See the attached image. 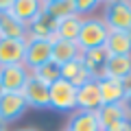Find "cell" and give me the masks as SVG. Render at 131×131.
Instances as JSON below:
<instances>
[{
    "mask_svg": "<svg viewBox=\"0 0 131 131\" xmlns=\"http://www.w3.org/2000/svg\"><path fill=\"white\" fill-rule=\"evenodd\" d=\"M107 24L103 22V18L98 15H90V18H83L81 22V31H79V37H77V46L83 50H92V48L98 46H105V39H107Z\"/></svg>",
    "mask_w": 131,
    "mask_h": 131,
    "instance_id": "1",
    "label": "cell"
},
{
    "mask_svg": "<svg viewBox=\"0 0 131 131\" xmlns=\"http://www.w3.org/2000/svg\"><path fill=\"white\" fill-rule=\"evenodd\" d=\"M103 7V22L109 31H131V0H109Z\"/></svg>",
    "mask_w": 131,
    "mask_h": 131,
    "instance_id": "2",
    "label": "cell"
},
{
    "mask_svg": "<svg viewBox=\"0 0 131 131\" xmlns=\"http://www.w3.org/2000/svg\"><path fill=\"white\" fill-rule=\"evenodd\" d=\"M48 98H50V107L57 112H74L77 109V88L63 79L48 85Z\"/></svg>",
    "mask_w": 131,
    "mask_h": 131,
    "instance_id": "3",
    "label": "cell"
},
{
    "mask_svg": "<svg viewBox=\"0 0 131 131\" xmlns=\"http://www.w3.org/2000/svg\"><path fill=\"white\" fill-rule=\"evenodd\" d=\"M26 109L22 92H0V127L20 120Z\"/></svg>",
    "mask_w": 131,
    "mask_h": 131,
    "instance_id": "4",
    "label": "cell"
},
{
    "mask_svg": "<svg viewBox=\"0 0 131 131\" xmlns=\"http://www.w3.org/2000/svg\"><path fill=\"white\" fill-rule=\"evenodd\" d=\"M50 48L52 42L50 39H35V37H26V50H24V61L22 66L28 72H33L35 68H39L42 63L50 61Z\"/></svg>",
    "mask_w": 131,
    "mask_h": 131,
    "instance_id": "5",
    "label": "cell"
},
{
    "mask_svg": "<svg viewBox=\"0 0 131 131\" xmlns=\"http://www.w3.org/2000/svg\"><path fill=\"white\" fill-rule=\"evenodd\" d=\"M31 72L22 63L0 66V92H22Z\"/></svg>",
    "mask_w": 131,
    "mask_h": 131,
    "instance_id": "6",
    "label": "cell"
},
{
    "mask_svg": "<svg viewBox=\"0 0 131 131\" xmlns=\"http://www.w3.org/2000/svg\"><path fill=\"white\" fill-rule=\"evenodd\" d=\"M22 96L26 101V107L33 109H48L50 107V98H48V85L42 83L35 77H28L26 85L22 90Z\"/></svg>",
    "mask_w": 131,
    "mask_h": 131,
    "instance_id": "7",
    "label": "cell"
},
{
    "mask_svg": "<svg viewBox=\"0 0 131 131\" xmlns=\"http://www.w3.org/2000/svg\"><path fill=\"white\" fill-rule=\"evenodd\" d=\"M109 52L105 50V46L92 48V50H83L81 52V61H83V68L90 72L94 81H101L105 77V66H107Z\"/></svg>",
    "mask_w": 131,
    "mask_h": 131,
    "instance_id": "8",
    "label": "cell"
},
{
    "mask_svg": "<svg viewBox=\"0 0 131 131\" xmlns=\"http://www.w3.org/2000/svg\"><path fill=\"white\" fill-rule=\"evenodd\" d=\"M103 105L101 101V92H98V81L90 79L81 88H77V109L81 112H98V107Z\"/></svg>",
    "mask_w": 131,
    "mask_h": 131,
    "instance_id": "9",
    "label": "cell"
},
{
    "mask_svg": "<svg viewBox=\"0 0 131 131\" xmlns=\"http://www.w3.org/2000/svg\"><path fill=\"white\" fill-rule=\"evenodd\" d=\"M26 39H7L0 37V66H13L24 61Z\"/></svg>",
    "mask_w": 131,
    "mask_h": 131,
    "instance_id": "10",
    "label": "cell"
},
{
    "mask_svg": "<svg viewBox=\"0 0 131 131\" xmlns=\"http://www.w3.org/2000/svg\"><path fill=\"white\" fill-rule=\"evenodd\" d=\"M55 31H57V20H52L44 9L39 11V13L35 15V20L26 26L28 37H35V39H52L55 37Z\"/></svg>",
    "mask_w": 131,
    "mask_h": 131,
    "instance_id": "11",
    "label": "cell"
},
{
    "mask_svg": "<svg viewBox=\"0 0 131 131\" xmlns=\"http://www.w3.org/2000/svg\"><path fill=\"white\" fill-rule=\"evenodd\" d=\"M52 48H50V61H55L57 66H63L72 59L81 57V48L77 46V42H66V39L52 37Z\"/></svg>",
    "mask_w": 131,
    "mask_h": 131,
    "instance_id": "12",
    "label": "cell"
},
{
    "mask_svg": "<svg viewBox=\"0 0 131 131\" xmlns=\"http://www.w3.org/2000/svg\"><path fill=\"white\" fill-rule=\"evenodd\" d=\"M98 92H101L103 105H116V103H122L127 90H125V83H122V81L103 77V79L98 81Z\"/></svg>",
    "mask_w": 131,
    "mask_h": 131,
    "instance_id": "13",
    "label": "cell"
},
{
    "mask_svg": "<svg viewBox=\"0 0 131 131\" xmlns=\"http://www.w3.org/2000/svg\"><path fill=\"white\" fill-rule=\"evenodd\" d=\"M11 15H13L18 22H22L24 26L35 20V15L42 11V2L39 0H11Z\"/></svg>",
    "mask_w": 131,
    "mask_h": 131,
    "instance_id": "14",
    "label": "cell"
},
{
    "mask_svg": "<svg viewBox=\"0 0 131 131\" xmlns=\"http://www.w3.org/2000/svg\"><path fill=\"white\" fill-rule=\"evenodd\" d=\"M66 131H103V129L98 125L96 112H81V109H74L72 116L68 118Z\"/></svg>",
    "mask_w": 131,
    "mask_h": 131,
    "instance_id": "15",
    "label": "cell"
},
{
    "mask_svg": "<svg viewBox=\"0 0 131 131\" xmlns=\"http://www.w3.org/2000/svg\"><path fill=\"white\" fill-rule=\"evenodd\" d=\"M105 77L125 81L131 77V55H109L105 66Z\"/></svg>",
    "mask_w": 131,
    "mask_h": 131,
    "instance_id": "16",
    "label": "cell"
},
{
    "mask_svg": "<svg viewBox=\"0 0 131 131\" xmlns=\"http://www.w3.org/2000/svg\"><path fill=\"white\" fill-rule=\"evenodd\" d=\"M61 79L68 81V83L74 85V88H81V85L88 83L92 77H90V72L83 68V61H81V57H79V59H72V61H68V63L61 66Z\"/></svg>",
    "mask_w": 131,
    "mask_h": 131,
    "instance_id": "17",
    "label": "cell"
},
{
    "mask_svg": "<svg viewBox=\"0 0 131 131\" xmlns=\"http://www.w3.org/2000/svg\"><path fill=\"white\" fill-rule=\"evenodd\" d=\"M105 50L109 55H131V31H109Z\"/></svg>",
    "mask_w": 131,
    "mask_h": 131,
    "instance_id": "18",
    "label": "cell"
},
{
    "mask_svg": "<svg viewBox=\"0 0 131 131\" xmlns=\"http://www.w3.org/2000/svg\"><path fill=\"white\" fill-rule=\"evenodd\" d=\"M0 37H7V39H26L28 33H26V26L22 22L11 15V11H5L0 13Z\"/></svg>",
    "mask_w": 131,
    "mask_h": 131,
    "instance_id": "19",
    "label": "cell"
},
{
    "mask_svg": "<svg viewBox=\"0 0 131 131\" xmlns=\"http://www.w3.org/2000/svg\"><path fill=\"white\" fill-rule=\"evenodd\" d=\"M96 118H98L101 129L107 131V129H112L114 125H118V122H120L122 118H127V116H125L122 105L116 103V105H101V107H98V112H96Z\"/></svg>",
    "mask_w": 131,
    "mask_h": 131,
    "instance_id": "20",
    "label": "cell"
},
{
    "mask_svg": "<svg viewBox=\"0 0 131 131\" xmlns=\"http://www.w3.org/2000/svg\"><path fill=\"white\" fill-rule=\"evenodd\" d=\"M81 22H83V18H79V15H70V18L59 20V22H57L55 37L57 39H66V42H77L79 31H81Z\"/></svg>",
    "mask_w": 131,
    "mask_h": 131,
    "instance_id": "21",
    "label": "cell"
},
{
    "mask_svg": "<svg viewBox=\"0 0 131 131\" xmlns=\"http://www.w3.org/2000/svg\"><path fill=\"white\" fill-rule=\"evenodd\" d=\"M42 9L52 20H57V22L63 18H70V15H77L74 13V0H44Z\"/></svg>",
    "mask_w": 131,
    "mask_h": 131,
    "instance_id": "22",
    "label": "cell"
},
{
    "mask_svg": "<svg viewBox=\"0 0 131 131\" xmlns=\"http://www.w3.org/2000/svg\"><path fill=\"white\" fill-rule=\"evenodd\" d=\"M31 77L39 79L46 85H52L55 81L61 79V66H57L55 61H46V63H42L39 68H35V70L31 72Z\"/></svg>",
    "mask_w": 131,
    "mask_h": 131,
    "instance_id": "23",
    "label": "cell"
},
{
    "mask_svg": "<svg viewBox=\"0 0 131 131\" xmlns=\"http://www.w3.org/2000/svg\"><path fill=\"white\" fill-rule=\"evenodd\" d=\"M96 7H98L96 0H74V13L79 18H90Z\"/></svg>",
    "mask_w": 131,
    "mask_h": 131,
    "instance_id": "24",
    "label": "cell"
},
{
    "mask_svg": "<svg viewBox=\"0 0 131 131\" xmlns=\"http://www.w3.org/2000/svg\"><path fill=\"white\" fill-rule=\"evenodd\" d=\"M107 131H131V120L129 118H122L118 125H114L112 129H107Z\"/></svg>",
    "mask_w": 131,
    "mask_h": 131,
    "instance_id": "25",
    "label": "cell"
},
{
    "mask_svg": "<svg viewBox=\"0 0 131 131\" xmlns=\"http://www.w3.org/2000/svg\"><path fill=\"white\" fill-rule=\"evenodd\" d=\"M120 105H122V109H125V116L131 120V92L125 94V98H122V103H120Z\"/></svg>",
    "mask_w": 131,
    "mask_h": 131,
    "instance_id": "26",
    "label": "cell"
},
{
    "mask_svg": "<svg viewBox=\"0 0 131 131\" xmlns=\"http://www.w3.org/2000/svg\"><path fill=\"white\" fill-rule=\"evenodd\" d=\"M9 9H11V0H0V13H5Z\"/></svg>",
    "mask_w": 131,
    "mask_h": 131,
    "instance_id": "27",
    "label": "cell"
},
{
    "mask_svg": "<svg viewBox=\"0 0 131 131\" xmlns=\"http://www.w3.org/2000/svg\"><path fill=\"white\" fill-rule=\"evenodd\" d=\"M18 131H39V129H35V127H26V129H18Z\"/></svg>",
    "mask_w": 131,
    "mask_h": 131,
    "instance_id": "28",
    "label": "cell"
},
{
    "mask_svg": "<svg viewBox=\"0 0 131 131\" xmlns=\"http://www.w3.org/2000/svg\"><path fill=\"white\" fill-rule=\"evenodd\" d=\"M0 131H7V129H5V127H0Z\"/></svg>",
    "mask_w": 131,
    "mask_h": 131,
    "instance_id": "29",
    "label": "cell"
},
{
    "mask_svg": "<svg viewBox=\"0 0 131 131\" xmlns=\"http://www.w3.org/2000/svg\"><path fill=\"white\" fill-rule=\"evenodd\" d=\"M63 131H66V129H63Z\"/></svg>",
    "mask_w": 131,
    "mask_h": 131,
    "instance_id": "30",
    "label": "cell"
}]
</instances>
